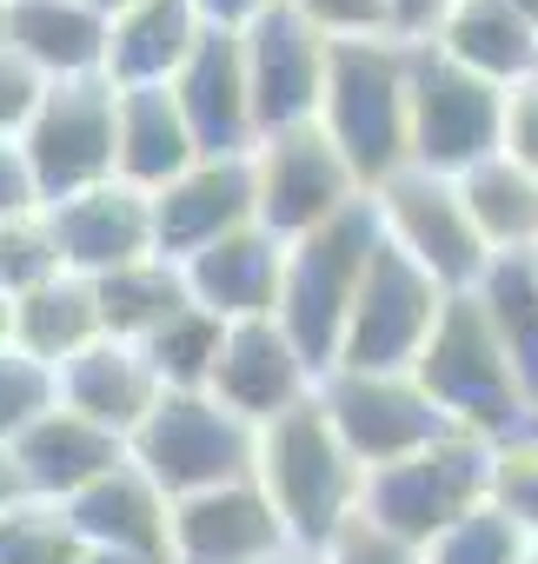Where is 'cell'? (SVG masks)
<instances>
[{"label": "cell", "mask_w": 538, "mask_h": 564, "mask_svg": "<svg viewBox=\"0 0 538 564\" xmlns=\"http://www.w3.org/2000/svg\"><path fill=\"white\" fill-rule=\"evenodd\" d=\"M379 213L373 199L346 206L333 226L306 232L287 246V279H280V326L287 339L300 346V359L326 379L340 366V339H346V319H353V300L366 286V265L379 252Z\"/></svg>", "instance_id": "cell-3"}, {"label": "cell", "mask_w": 538, "mask_h": 564, "mask_svg": "<svg viewBox=\"0 0 538 564\" xmlns=\"http://www.w3.org/2000/svg\"><path fill=\"white\" fill-rule=\"evenodd\" d=\"M0 41H8V0H0Z\"/></svg>", "instance_id": "cell-50"}, {"label": "cell", "mask_w": 538, "mask_h": 564, "mask_svg": "<svg viewBox=\"0 0 538 564\" xmlns=\"http://www.w3.org/2000/svg\"><path fill=\"white\" fill-rule=\"evenodd\" d=\"M180 272H186V300L206 306L213 319H226V326L273 319L280 313V279H287V246L266 226H239L219 246H206L200 259H186Z\"/></svg>", "instance_id": "cell-20"}, {"label": "cell", "mask_w": 538, "mask_h": 564, "mask_svg": "<svg viewBox=\"0 0 538 564\" xmlns=\"http://www.w3.org/2000/svg\"><path fill=\"white\" fill-rule=\"evenodd\" d=\"M14 458H21V471H28V491L41 498V505H67V498H80L87 485H100L114 465H127V438H114V432H100V425H87L80 412H47L21 445H14Z\"/></svg>", "instance_id": "cell-22"}, {"label": "cell", "mask_w": 538, "mask_h": 564, "mask_svg": "<svg viewBox=\"0 0 538 564\" xmlns=\"http://www.w3.org/2000/svg\"><path fill=\"white\" fill-rule=\"evenodd\" d=\"M287 8H293L326 47H346V41H392V34H386V0H287Z\"/></svg>", "instance_id": "cell-37"}, {"label": "cell", "mask_w": 538, "mask_h": 564, "mask_svg": "<svg viewBox=\"0 0 538 564\" xmlns=\"http://www.w3.org/2000/svg\"><path fill=\"white\" fill-rule=\"evenodd\" d=\"M373 213H379V232L392 252H406L432 286L445 293H472L485 265H492V246L478 239L465 199H459V180H439V173H392L379 193H373Z\"/></svg>", "instance_id": "cell-9"}, {"label": "cell", "mask_w": 538, "mask_h": 564, "mask_svg": "<svg viewBox=\"0 0 538 564\" xmlns=\"http://www.w3.org/2000/svg\"><path fill=\"white\" fill-rule=\"evenodd\" d=\"M80 564H153V557H127V551H87Z\"/></svg>", "instance_id": "cell-47"}, {"label": "cell", "mask_w": 538, "mask_h": 564, "mask_svg": "<svg viewBox=\"0 0 538 564\" xmlns=\"http://www.w3.org/2000/svg\"><path fill=\"white\" fill-rule=\"evenodd\" d=\"M61 272H67V259H61V239H54L47 206L0 219V293L28 300L34 286H47V279H61Z\"/></svg>", "instance_id": "cell-32"}, {"label": "cell", "mask_w": 538, "mask_h": 564, "mask_svg": "<svg viewBox=\"0 0 538 564\" xmlns=\"http://www.w3.org/2000/svg\"><path fill=\"white\" fill-rule=\"evenodd\" d=\"M492 505L538 544V419L492 445Z\"/></svg>", "instance_id": "cell-36"}, {"label": "cell", "mask_w": 538, "mask_h": 564, "mask_svg": "<svg viewBox=\"0 0 538 564\" xmlns=\"http://www.w3.org/2000/svg\"><path fill=\"white\" fill-rule=\"evenodd\" d=\"M47 87H54V80H47L34 61H21L8 41H0V140H21V133L34 127Z\"/></svg>", "instance_id": "cell-38"}, {"label": "cell", "mask_w": 538, "mask_h": 564, "mask_svg": "<svg viewBox=\"0 0 538 564\" xmlns=\"http://www.w3.org/2000/svg\"><path fill=\"white\" fill-rule=\"evenodd\" d=\"M94 339H107L94 279L61 272V279H47V286H34L28 300H14V346H21L28 359H41V366L61 372V366L80 359Z\"/></svg>", "instance_id": "cell-28"}, {"label": "cell", "mask_w": 538, "mask_h": 564, "mask_svg": "<svg viewBox=\"0 0 538 564\" xmlns=\"http://www.w3.org/2000/svg\"><path fill=\"white\" fill-rule=\"evenodd\" d=\"M505 87L465 74L439 47H412V166L465 180L505 153Z\"/></svg>", "instance_id": "cell-7"}, {"label": "cell", "mask_w": 538, "mask_h": 564, "mask_svg": "<svg viewBox=\"0 0 538 564\" xmlns=\"http://www.w3.org/2000/svg\"><path fill=\"white\" fill-rule=\"evenodd\" d=\"M206 21L193 0H140L127 8L107 34V80L127 94V87H173L180 67L193 61Z\"/></svg>", "instance_id": "cell-23"}, {"label": "cell", "mask_w": 538, "mask_h": 564, "mask_svg": "<svg viewBox=\"0 0 538 564\" xmlns=\"http://www.w3.org/2000/svg\"><path fill=\"white\" fill-rule=\"evenodd\" d=\"M87 8H94V14H100V21H120V14H127V8H140V0H87Z\"/></svg>", "instance_id": "cell-46"}, {"label": "cell", "mask_w": 538, "mask_h": 564, "mask_svg": "<svg viewBox=\"0 0 538 564\" xmlns=\"http://www.w3.org/2000/svg\"><path fill=\"white\" fill-rule=\"evenodd\" d=\"M280 551H293V538L259 478L173 505V564H273Z\"/></svg>", "instance_id": "cell-16"}, {"label": "cell", "mask_w": 538, "mask_h": 564, "mask_svg": "<svg viewBox=\"0 0 538 564\" xmlns=\"http://www.w3.org/2000/svg\"><path fill=\"white\" fill-rule=\"evenodd\" d=\"M445 286H432V279L392 252L379 239L373 265H366V286L353 300V319H346V339H340V366L333 372H412L439 313H445Z\"/></svg>", "instance_id": "cell-11"}, {"label": "cell", "mask_w": 538, "mask_h": 564, "mask_svg": "<svg viewBox=\"0 0 538 564\" xmlns=\"http://www.w3.org/2000/svg\"><path fill=\"white\" fill-rule=\"evenodd\" d=\"M94 300H100V326H107V339L140 346L153 326H166V319L186 306V272H180L173 259H133V265L94 279Z\"/></svg>", "instance_id": "cell-30"}, {"label": "cell", "mask_w": 538, "mask_h": 564, "mask_svg": "<svg viewBox=\"0 0 538 564\" xmlns=\"http://www.w3.org/2000/svg\"><path fill=\"white\" fill-rule=\"evenodd\" d=\"M239 226H259L252 153H200L173 186L153 193V259L186 265Z\"/></svg>", "instance_id": "cell-14"}, {"label": "cell", "mask_w": 538, "mask_h": 564, "mask_svg": "<svg viewBox=\"0 0 538 564\" xmlns=\"http://www.w3.org/2000/svg\"><path fill=\"white\" fill-rule=\"evenodd\" d=\"M525 551H531V538L485 498L478 511H465L452 531H439L426 544V564H525Z\"/></svg>", "instance_id": "cell-33"}, {"label": "cell", "mask_w": 538, "mask_h": 564, "mask_svg": "<svg viewBox=\"0 0 538 564\" xmlns=\"http://www.w3.org/2000/svg\"><path fill=\"white\" fill-rule=\"evenodd\" d=\"M320 405H326L333 432L346 438V452L366 471L399 465V458H412V452H426L452 432L445 412L426 399V386L412 372H326Z\"/></svg>", "instance_id": "cell-12"}, {"label": "cell", "mask_w": 538, "mask_h": 564, "mask_svg": "<svg viewBox=\"0 0 538 564\" xmlns=\"http://www.w3.org/2000/svg\"><path fill=\"white\" fill-rule=\"evenodd\" d=\"M34 206H41V186H34V166H28L21 140H0V219L34 213Z\"/></svg>", "instance_id": "cell-42"}, {"label": "cell", "mask_w": 538, "mask_h": 564, "mask_svg": "<svg viewBox=\"0 0 538 564\" xmlns=\"http://www.w3.org/2000/svg\"><path fill=\"white\" fill-rule=\"evenodd\" d=\"M326 140L346 153L366 199L412 166V47L399 41H346L326 61L320 100Z\"/></svg>", "instance_id": "cell-2"}, {"label": "cell", "mask_w": 538, "mask_h": 564, "mask_svg": "<svg viewBox=\"0 0 538 564\" xmlns=\"http://www.w3.org/2000/svg\"><path fill=\"white\" fill-rule=\"evenodd\" d=\"M472 300H478L505 366L518 372V386L538 412V252H498L485 265V279L472 286Z\"/></svg>", "instance_id": "cell-27"}, {"label": "cell", "mask_w": 538, "mask_h": 564, "mask_svg": "<svg viewBox=\"0 0 538 564\" xmlns=\"http://www.w3.org/2000/svg\"><path fill=\"white\" fill-rule=\"evenodd\" d=\"M252 478H259L266 498H273V511H280V524H287V538L300 551H326L359 518V498H366V465L333 432L320 392L306 405H293L287 419L259 425Z\"/></svg>", "instance_id": "cell-1"}, {"label": "cell", "mask_w": 538, "mask_h": 564, "mask_svg": "<svg viewBox=\"0 0 538 564\" xmlns=\"http://www.w3.org/2000/svg\"><path fill=\"white\" fill-rule=\"evenodd\" d=\"M512 8H518V14H525V21H538V0H512Z\"/></svg>", "instance_id": "cell-49"}, {"label": "cell", "mask_w": 538, "mask_h": 564, "mask_svg": "<svg viewBox=\"0 0 538 564\" xmlns=\"http://www.w3.org/2000/svg\"><path fill=\"white\" fill-rule=\"evenodd\" d=\"M47 412H61V372L8 346L0 352V445H21Z\"/></svg>", "instance_id": "cell-34"}, {"label": "cell", "mask_w": 538, "mask_h": 564, "mask_svg": "<svg viewBox=\"0 0 538 564\" xmlns=\"http://www.w3.org/2000/svg\"><path fill=\"white\" fill-rule=\"evenodd\" d=\"M80 557H87V544L74 538L61 505L28 498L0 518V564H80Z\"/></svg>", "instance_id": "cell-35"}, {"label": "cell", "mask_w": 538, "mask_h": 564, "mask_svg": "<svg viewBox=\"0 0 538 564\" xmlns=\"http://www.w3.org/2000/svg\"><path fill=\"white\" fill-rule=\"evenodd\" d=\"M47 219H54L67 272H80V279H107L133 259H153V199L133 193L127 180L74 193V199L47 206Z\"/></svg>", "instance_id": "cell-17"}, {"label": "cell", "mask_w": 538, "mask_h": 564, "mask_svg": "<svg viewBox=\"0 0 538 564\" xmlns=\"http://www.w3.org/2000/svg\"><path fill=\"white\" fill-rule=\"evenodd\" d=\"M525 564H538V544H531V551H525Z\"/></svg>", "instance_id": "cell-51"}, {"label": "cell", "mask_w": 538, "mask_h": 564, "mask_svg": "<svg viewBox=\"0 0 538 564\" xmlns=\"http://www.w3.org/2000/svg\"><path fill=\"white\" fill-rule=\"evenodd\" d=\"M412 379L426 386V399L445 412L452 432H472L485 445H498V438H512V432H525L538 419L472 293H452L445 300V313H439V326H432Z\"/></svg>", "instance_id": "cell-4"}, {"label": "cell", "mask_w": 538, "mask_h": 564, "mask_svg": "<svg viewBox=\"0 0 538 564\" xmlns=\"http://www.w3.org/2000/svg\"><path fill=\"white\" fill-rule=\"evenodd\" d=\"M74 538L87 551H127V557H153V564H173V498L127 458L114 465L100 485H87L80 498L61 505Z\"/></svg>", "instance_id": "cell-18"}, {"label": "cell", "mask_w": 538, "mask_h": 564, "mask_svg": "<svg viewBox=\"0 0 538 564\" xmlns=\"http://www.w3.org/2000/svg\"><path fill=\"white\" fill-rule=\"evenodd\" d=\"M246 87H252V120H259V140L266 133H293V127H313L320 120V100H326V61L333 47L287 8L259 14L246 34Z\"/></svg>", "instance_id": "cell-13"}, {"label": "cell", "mask_w": 538, "mask_h": 564, "mask_svg": "<svg viewBox=\"0 0 538 564\" xmlns=\"http://www.w3.org/2000/svg\"><path fill=\"white\" fill-rule=\"evenodd\" d=\"M252 193H259V226L280 246L333 226L346 206L366 199V186L353 180L346 153L326 140V127H293V133H266L252 147Z\"/></svg>", "instance_id": "cell-10"}, {"label": "cell", "mask_w": 538, "mask_h": 564, "mask_svg": "<svg viewBox=\"0 0 538 564\" xmlns=\"http://www.w3.org/2000/svg\"><path fill=\"white\" fill-rule=\"evenodd\" d=\"M193 160H200V140H193L173 87H127L120 94V180L153 199Z\"/></svg>", "instance_id": "cell-26"}, {"label": "cell", "mask_w": 538, "mask_h": 564, "mask_svg": "<svg viewBox=\"0 0 538 564\" xmlns=\"http://www.w3.org/2000/svg\"><path fill=\"white\" fill-rule=\"evenodd\" d=\"M452 8H459V0H386V34L399 47H432L445 34Z\"/></svg>", "instance_id": "cell-40"}, {"label": "cell", "mask_w": 538, "mask_h": 564, "mask_svg": "<svg viewBox=\"0 0 538 564\" xmlns=\"http://www.w3.org/2000/svg\"><path fill=\"white\" fill-rule=\"evenodd\" d=\"M219 346H226V319H213L206 306H180L166 326H153L147 339H140V352H147V366H153V379L166 386V392H206L213 386V372H219Z\"/></svg>", "instance_id": "cell-31"}, {"label": "cell", "mask_w": 538, "mask_h": 564, "mask_svg": "<svg viewBox=\"0 0 538 564\" xmlns=\"http://www.w3.org/2000/svg\"><path fill=\"white\" fill-rule=\"evenodd\" d=\"M193 8H200L206 28H219V34H246L259 14H273L280 0H193Z\"/></svg>", "instance_id": "cell-43"}, {"label": "cell", "mask_w": 538, "mask_h": 564, "mask_svg": "<svg viewBox=\"0 0 538 564\" xmlns=\"http://www.w3.org/2000/svg\"><path fill=\"white\" fill-rule=\"evenodd\" d=\"M127 458L180 505V498H200V491L252 478L259 432L239 412H226L213 392H166L153 405V419L133 432Z\"/></svg>", "instance_id": "cell-6"}, {"label": "cell", "mask_w": 538, "mask_h": 564, "mask_svg": "<svg viewBox=\"0 0 538 564\" xmlns=\"http://www.w3.org/2000/svg\"><path fill=\"white\" fill-rule=\"evenodd\" d=\"M505 153L525 173H538V74L525 87H512V100H505Z\"/></svg>", "instance_id": "cell-41"}, {"label": "cell", "mask_w": 538, "mask_h": 564, "mask_svg": "<svg viewBox=\"0 0 538 564\" xmlns=\"http://www.w3.org/2000/svg\"><path fill=\"white\" fill-rule=\"evenodd\" d=\"M432 47L505 94L538 74V21H525L512 0H459Z\"/></svg>", "instance_id": "cell-25"}, {"label": "cell", "mask_w": 538, "mask_h": 564, "mask_svg": "<svg viewBox=\"0 0 538 564\" xmlns=\"http://www.w3.org/2000/svg\"><path fill=\"white\" fill-rule=\"evenodd\" d=\"M8 346H14V300L0 293V352H8Z\"/></svg>", "instance_id": "cell-45"}, {"label": "cell", "mask_w": 538, "mask_h": 564, "mask_svg": "<svg viewBox=\"0 0 538 564\" xmlns=\"http://www.w3.org/2000/svg\"><path fill=\"white\" fill-rule=\"evenodd\" d=\"M206 392L259 432V425L287 419L293 405H306L320 392V372L300 359V346L287 339L280 319H239V326H226L219 372H213Z\"/></svg>", "instance_id": "cell-15"}, {"label": "cell", "mask_w": 538, "mask_h": 564, "mask_svg": "<svg viewBox=\"0 0 538 564\" xmlns=\"http://www.w3.org/2000/svg\"><path fill=\"white\" fill-rule=\"evenodd\" d=\"M273 564H320V551H300V544H293V551H280Z\"/></svg>", "instance_id": "cell-48"}, {"label": "cell", "mask_w": 538, "mask_h": 564, "mask_svg": "<svg viewBox=\"0 0 538 564\" xmlns=\"http://www.w3.org/2000/svg\"><path fill=\"white\" fill-rule=\"evenodd\" d=\"M459 199H465L478 239L492 246V259L498 252H538V173H525L512 153L472 166L459 180Z\"/></svg>", "instance_id": "cell-29"}, {"label": "cell", "mask_w": 538, "mask_h": 564, "mask_svg": "<svg viewBox=\"0 0 538 564\" xmlns=\"http://www.w3.org/2000/svg\"><path fill=\"white\" fill-rule=\"evenodd\" d=\"M173 100L200 140V153H252L259 147V120H252V87H246V47L239 34L206 28L193 61L173 80Z\"/></svg>", "instance_id": "cell-19"}, {"label": "cell", "mask_w": 538, "mask_h": 564, "mask_svg": "<svg viewBox=\"0 0 538 564\" xmlns=\"http://www.w3.org/2000/svg\"><path fill=\"white\" fill-rule=\"evenodd\" d=\"M21 153L34 166L41 206H61L74 193H94V186L120 180V87L107 74L54 80L34 127L21 133Z\"/></svg>", "instance_id": "cell-8"}, {"label": "cell", "mask_w": 538, "mask_h": 564, "mask_svg": "<svg viewBox=\"0 0 538 564\" xmlns=\"http://www.w3.org/2000/svg\"><path fill=\"white\" fill-rule=\"evenodd\" d=\"M160 399H166V386L153 379L147 352H140V346H127V339H94L80 359H67V366H61V405H67V412H80L87 425H100V432L127 438V445H133V432L153 419V405H160Z\"/></svg>", "instance_id": "cell-21"}, {"label": "cell", "mask_w": 538, "mask_h": 564, "mask_svg": "<svg viewBox=\"0 0 538 564\" xmlns=\"http://www.w3.org/2000/svg\"><path fill=\"white\" fill-rule=\"evenodd\" d=\"M34 491H28V471H21V458H14V445H0V518H8L14 505H28Z\"/></svg>", "instance_id": "cell-44"}, {"label": "cell", "mask_w": 538, "mask_h": 564, "mask_svg": "<svg viewBox=\"0 0 538 564\" xmlns=\"http://www.w3.org/2000/svg\"><path fill=\"white\" fill-rule=\"evenodd\" d=\"M107 34L114 21H100L87 0H8V47L47 80L107 74Z\"/></svg>", "instance_id": "cell-24"}, {"label": "cell", "mask_w": 538, "mask_h": 564, "mask_svg": "<svg viewBox=\"0 0 538 564\" xmlns=\"http://www.w3.org/2000/svg\"><path fill=\"white\" fill-rule=\"evenodd\" d=\"M320 564H426V551L406 544V538H392V531H379V524H366V518H353V524L320 551Z\"/></svg>", "instance_id": "cell-39"}, {"label": "cell", "mask_w": 538, "mask_h": 564, "mask_svg": "<svg viewBox=\"0 0 538 564\" xmlns=\"http://www.w3.org/2000/svg\"><path fill=\"white\" fill-rule=\"evenodd\" d=\"M492 498V445L472 432H445L439 445L366 471V498L359 518L406 538V544H432L439 531H452L465 511H478Z\"/></svg>", "instance_id": "cell-5"}]
</instances>
